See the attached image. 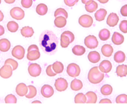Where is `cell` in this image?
Wrapping results in <instances>:
<instances>
[{"label": "cell", "mask_w": 127, "mask_h": 109, "mask_svg": "<svg viewBox=\"0 0 127 109\" xmlns=\"http://www.w3.org/2000/svg\"><path fill=\"white\" fill-rule=\"evenodd\" d=\"M88 59L92 63H97L100 60V55L97 51H91L88 54Z\"/></svg>", "instance_id": "ffe728a7"}, {"label": "cell", "mask_w": 127, "mask_h": 109, "mask_svg": "<svg viewBox=\"0 0 127 109\" xmlns=\"http://www.w3.org/2000/svg\"><path fill=\"white\" fill-rule=\"evenodd\" d=\"M66 23H67V20L63 16H57L54 19V25L59 28L64 27L66 25Z\"/></svg>", "instance_id": "603a6c76"}, {"label": "cell", "mask_w": 127, "mask_h": 109, "mask_svg": "<svg viewBox=\"0 0 127 109\" xmlns=\"http://www.w3.org/2000/svg\"><path fill=\"white\" fill-rule=\"evenodd\" d=\"M54 86H55V88L57 91L63 92L68 88V82L65 79L60 77V78L56 80V81L54 82Z\"/></svg>", "instance_id": "5b68a950"}, {"label": "cell", "mask_w": 127, "mask_h": 109, "mask_svg": "<svg viewBox=\"0 0 127 109\" xmlns=\"http://www.w3.org/2000/svg\"><path fill=\"white\" fill-rule=\"evenodd\" d=\"M10 14L13 19H16V20H22L25 17L24 10L19 7H13L10 11Z\"/></svg>", "instance_id": "52a82bcc"}, {"label": "cell", "mask_w": 127, "mask_h": 109, "mask_svg": "<svg viewBox=\"0 0 127 109\" xmlns=\"http://www.w3.org/2000/svg\"><path fill=\"white\" fill-rule=\"evenodd\" d=\"M46 74L48 76V77H54L57 75V74L53 71V68H52V65H49L47 68H46Z\"/></svg>", "instance_id": "b9f144b4"}, {"label": "cell", "mask_w": 127, "mask_h": 109, "mask_svg": "<svg viewBox=\"0 0 127 109\" xmlns=\"http://www.w3.org/2000/svg\"><path fill=\"white\" fill-rule=\"evenodd\" d=\"M21 4H22L23 7L29 8V7H31V5L33 4V0H22Z\"/></svg>", "instance_id": "7bdbcfd3"}, {"label": "cell", "mask_w": 127, "mask_h": 109, "mask_svg": "<svg viewBox=\"0 0 127 109\" xmlns=\"http://www.w3.org/2000/svg\"><path fill=\"white\" fill-rule=\"evenodd\" d=\"M40 57L39 51H29L27 54V59L29 61H35Z\"/></svg>", "instance_id": "83f0119b"}, {"label": "cell", "mask_w": 127, "mask_h": 109, "mask_svg": "<svg viewBox=\"0 0 127 109\" xmlns=\"http://www.w3.org/2000/svg\"><path fill=\"white\" fill-rule=\"evenodd\" d=\"M62 33L64 34V35H66V36L70 39L71 43L74 41V38H75V37H74V33H73L72 32H71V31H69V30H65V31L63 32Z\"/></svg>", "instance_id": "ee69618b"}, {"label": "cell", "mask_w": 127, "mask_h": 109, "mask_svg": "<svg viewBox=\"0 0 127 109\" xmlns=\"http://www.w3.org/2000/svg\"><path fill=\"white\" fill-rule=\"evenodd\" d=\"M52 68H53V71L57 74H58L63 73V71L64 70V65L61 62L57 61L54 64H52Z\"/></svg>", "instance_id": "4316f807"}, {"label": "cell", "mask_w": 127, "mask_h": 109, "mask_svg": "<svg viewBox=\"0 0 127 109\" xmlns=\"http://www.w3.org/2000/svg\"><path fill=\"white\" fill-rule=\"evenodd\" d=\"M112 91H113V88L110 85H104L100 88V93L104 96H109L112 94Z\"/></svg>", "instance_id": "1f68e13d"}, {"label": "cell", "mask_w": 127, "mask_h": 109, "mask_svg": "<svg viewBox=\"0 0 127 109\" xmlns=\"http://www.w3.org/2000/svg\"><path fill=\"white\" fill-rule=\"evenodd\" d=\"M106 14H107L106 10H105L103 8H101V9L98 10L97 11H96V13L95 14V19H96L97 21L101 22V21L104 20Z\"/></svg>", "instance_id": "d4e9b609"}, {"label": "cell", "mask_w": 127, "mask_h": 109, "mask_svg": "<svg viewBox=\"0 0 127 109\" xmlns=\"http://www.w3.org/2000/svg\"><path fill=\"white\" fill-rule=\"evenodd\" d=\"M119 22V17L115 13H111L106 20V23L110 27H115Z\"/></svg>", "instance_id": "5bb4252c"}, {"label": "cell", "mask_w": 127, "mask_h": 109, "mask_svg": "<svg viewBox=\"0 0 127 109\" xmlns=\"http://www.w3.org/2000/svg\"><path fill=\"white\" fill-rule=\"evenodd\" d=\"M28 92V87L23 82L19 83L16 87V93L19 97H25Z\"/></svg>", "instance_id": "4fadbf2b"}, {"label": "cell", "mask_w": 127, "mask_h": 109, "mask_svg": "<svg viewBox=\"0 0 127 109\" xmlns=\"http://www.w3.org/2000/svg\"><path fill=\"white\" fill-rule=\"evenodd\" d=\"M119 28L121 30V32L127 33V20H123L119 25Z\"/></svg>", "instance_id": "60d3db41"}, {"label": "cell", "mask_w": 127, "mask_h": 109, "mask_svg": "<svg viewBox=\"0 0 127 109\" xmlns=\"http://www.w3.org/2000/svg\"><path fill=\"white\" fill-rule=\"evenodd\" d=\"M109 37H110V31L108 29L103 28L99 32V38L100 39V40L106 41L109 39Z\"/></svg>", "instance_id": "4dcf8cb0"}, {"label": "cell", "mask_w": 127, "mask_h": 109, "mask_svg": "<svg viewBox=\"0 0 127 109\" xmlns=\"http://www.w3.org/2000/svg\"><path fill=\"white\" fill-rule=\"evenodd\" d=\"M28 74H30V76L33 77H36L41 74L42 68L40 65L37 63H30L28 65Z\"/></svg>", "instance_id": "277c9868"}, {"label": "cell", "mask_w": 127, "mask_h": 109, "mask_svg": "<svg viewBox=\"0 0 127 109\" xmlns=\"http://www.w3.org/2000/svg\"><path fill=\"white\" fill-rule=\"evenodd\" d=\"M97 7H98L97 3L96 1H95L94 0L89 1L85 4V8H86V11H88L89 13H93V12H95L97 9Z\"/></svg>", "instance_id": "ac0fdd59"}, {"label": "cell", "mask_w": 127, "mask_h": 109, "mask_svg": "<svg viewBox=\"0 0 127 109\" xmlns=\"http://www.w3.org/2000/svg\"><path fill=\"white\" fill-rule=\"evenodd\" d=\"M104 74L102 73L99 68L95 66L90 69L88 74V80L92 84H99L104 79Z\"/></svg>", "instance_id": "7a4b0ae2"}, {"label": "cell", "mask_w": 127, "mask_h": 109, "mask_svg": "<svg viewBox=\"0 0 127 109\" xmlns=\"http://www.w3.org/2000/svg\"><path fill=\"white\" fill-rule=\"evenodd\" d=\"M81 1H82V3H83V4H86L89 1H91V0H81Z\"/></svg>", "instance_id": "11a10c76"}, {"label": "cell", "mask_w": 127, "mask_h": 109, "mask_svg": "<svg viewBox=\"0 0 127 109\" xmlns=\"http://www.w3.org/2000/svg\"><path fill=\"white\" fill-rule=\"evenodd\" d=\"M17 102V99L13 94H8L4 98V103L7 104H15Z\"/></svg>", "instance_id": "74e56055"}, {"label": "cell", "mask_w": 127, "mask_h": 109, "mask_svg": "<svg viewBox=\"0 0 127 109\" xmlns=\"http://www.w3.org/2000/svg\"><path fill=\"white\" fill-rule=\"evenodd\" d=\"M116 103L118 104H127V94H120L115 99Z\"/></svg>", "instance_id": "ab89813d"}, {"label": "cell", "mask_w": 127, "mask_h": 109, "mask_svg": "<svg viewBox=\"0 0 127 109\" xmlns=\"http://www.w3.org/2000/svg\"><path fill=\"white\" fill-rule=\"evenodd\" d=\"M7 30L11 32V33H15L19 29V25L14 22V21H10L7 24Z\"/></svg>", "instance_id": "d590c367"}, {"label": "cell", "mask_w": 127, "mask_h": 109, "mask_svg": "<svg viewBox=\"0 0 127 109\" xmlns=\"http://www.w3.org/2000/svg\"><path fill=\"white\" fill-rule=\"evenodd\" d=\"M40 93H41V94H42V96L43 97L50 98L54 95V88H52L51 85H44L41 88Z\"/></svg>", "instance_id": "8fae6325"}, {"label": "cell", "mask_w": 127, "mask_h": 109, "mask_svg": "<svg viewBox=\"0 0 127 109\" xmlns=\"http://www.w3.org/2000/svg\"><path fill=\"white\" fill-rule=\"evenodd\" d=\"M72 53L76 56H82L86 53V48L82 45H75L72 48Z\"/></svg>", "instance_id": "f1b7e54d"}, {"label": "cell", "mask_w": 127, "mask_h": 109, "mask_svg": "<svg viewBox=\"0 0 127 109\" xmlns=\"http://www.w3.org/2000/svg\"><path fill=\"white\" fill-rule=\"evenodd\" d=\"M25 48L21 45L15 46L11 51L12 56L16 58L17 59H22L25 56Z\"/></svg>", "instance_id": "9c48e42d"}, {"label": "cell", "mask_w": 127, "mask_h": 109, "mask_svg": "<svg viewBox=\"0 0 127 109\" xmlns=\"http://www.w3.org/2000/svg\"><path fill=\"white\" fill-rule=\"evenodd\" d=\"M99 2H100L101 4H106V2L109 1V0H97Z\"/></svg>", "instance_id": "f5cc1de1"}, {"label": "cell", "mask_w": 127, "mask_h": 109, "mask_svg": "<svg viewBox=\"0 0 127 109\" xmlns=\"http://www.w3.org/2000/svg\"><path fill=\"white\" fill-rule=\"evenodd\" d=\"M101 52L102 54L106 57H110L113 54V48L111 45L105 44L101 48Z\"/></svg>", "instance_id": "2e32d148"}, {"label": "cell", "mask_w": 127, "mask_h": 109, "mask_svg": "<svg viewBox=\"0 0 127 109\" xmlns=\"http://www.w3.org/2000/svg\"><path fill=\"white\" fill-rule=\"evenodd\" d=\"M4 65H10L12 67L13 71L16 70L17 68H18V65H18V62H17L16 60H14V59H10V58L7 59L4 61Z\"/></svg>", "instance_id": "f35d334b"}, {"label": "cell", "mask_w": 127, "mask_h": 109, "mask_svg": "<svg viewBox=\"0 0 127 109\" xmlns=\"http://www.w3.org/2000/svg\"><path fill=\"white\" fill-rule=\"evenodd\" d=\"M31 103H32V104H36V103H38V104H41L42 103H41V101H39V100H34V101H33Z\"/></svg>", "instance_id": "db71d44e"}, {"label": "cell", "mask_w": 127, "mask_h": 109, "mask_svg": "<svg viewBox=\"0 0 127 109\" xmlns=\"http://www.w3.org/2000/svg\"><path fill=\"white\" fill-rule=\"evenodd\" d=\"M79 24L83 27H90L93 24V19L89 15H82L79 18Z\"/></svg>", "instance_id": "ba28073f"}, {"label": "cell", "mask_w": 127, "mask_h": 109, "mask_svg": "<svg viewBox=\"0 0 127 109\" xmlns=\"http://www.w3.org/2000/svg\"><path fill=\"white\" fill-rule=\"evenodd\" d=\"M36 13L40 15V16H44L48 12V7L46 4H39L37 6H36Z\"/></svg>", "instance_id": "f546056e"}, {"label": "cell", "mask_w": 127, "mask_h": 109, "mask_svg": "<svg viewBox=\"0 0 127 109\" xmlns=\"http://www.w3.org/2000/svg\"><path fill=\"white\" fill-rule=\"evenodd\" d=\"M98 68H99V70L102 73L108 74V73H109L111 71V70L112 68V65L110 61H109V60H103V61H102L100 63Z\"/></svg>", "instance_id": "7c38bea8"}, {"label": "cell", "mask_w": 127, "mask_h": 109, "mask_svg": "<svg viewBox=\"0 0 127 109\" xmlns=\"http://www.w3.org/2000/svg\"><path fill=\"white\" fill-rule=\"evenodd\" d=\"M116 74L119 77H124L127 76V65H120L116 68Z\"/></svg>", "instance_id": "44dd1931"}, {"label": "cell", "mask_w": 127, "mask_h": 109, "mask_svg": "<svg viewBox=\"0 0 127 109\" xmlns=\"http://www.w3.org/2000/svg\"><path fill=\"white\" fill-rule=\"evenodd\" d=\"M39 42L41 49L46 54L52 55L57 51L59 40L57 35L51 30H44L39 36Z\"/></svg>", "instance_id": "6da1fadb"}, {"label": "cell", "mask_w": 127, "mask_h": 109, "mask_svg": "<svg viewBox=\"0 0 127 109\" xmlns=\"http://www.w3.org/2000/svg\"><path fill=\"white\" fill-rule=\"evenodd\" d=\"M39 51V48L37 45H31L28 47V52L29 51Z\"/></svg>", "instance_id": "7dc6e473"}, {"label": "cell", "mask_w": 127, "mask_h": 109, "mask_svg": "<svg viewBox=\"0 0 127 109\" xmlns=\"http://www.w3.org/2000/svg\"><path fill=\"white\" fill-rule=\"evenodd\" d=\"M16 0H4V1L7 4H12L13 2H15Z\"/></svg>", "instance_id": "f907efd6"}, {"label": "cell", "mask_w": 127, "mask_h": 109, "mask_svg": "<svg viewBox=\"0 0 127 109\" xmlns=\"http://www.w3.org/2000/svg\"><path fill=\"white\" fill-rule=\"evenodd\" d=\"M100 103V104H103V103H108V104H111V103H112V101H111L109 99L105 98V99H103V100H101L100 101V103Z\"/></svg>", "instance_id": "c3c4849f"}, {"label": "cell", "mask_w": 127, "mask_h": 109, "mask_svg": "<svg viewBox=\"0 0 127 109\" xmlns=\"http://www.w3.org/2000/svg\"><path fill=\"white\" fill-rule=\"evenodd\" d=\"M84 43H85V45L90 49L96 48L99 44L97 39L96 38V36H95L93 35H89V36H86L85 38Z\"/></svg>", "instance_id": "8992f818"}, {"label": "cell", "mask_w": 127, "mask_h": 109, "mask_svg": "<svg viewBox=\"0 0 127 109\" xmlns=\"http://www.w3.org/2000/svg\"><path fill=\"white\" fill-rule=\"evenodd\" d=\"M13 74V68L10 65H4L0 68V77L3 79H8Z\"/></svg>", "instance_id": "30bf717a"}, {"label": "cell", "mask_w": 127, "mask_h": 109, "mask_svg": "<svg viewBox=\"0 0 127 109\" xmlns=\"http://www.w3.org/2000/svg\"><path fill=\"white\" fill-rule=\"evenodd\" d=\"M125 59H126V55L121 51H117L114 55V60L117 63H122L125 61Z\"/></svg>", "instance_id": "484cf974"}, {"label": "cell", "mask_w": 127, "mask_h": 109, "mask_svg": "<svg viewBox=\"0 0 127 109\" xmlns=\"http://www.w3.org/2000/svg\"><path fill=\"white\" fill-rule=\"evenodd\" d=\"M83 82L81 80H78V79H74L71 81V85H70V87H71V89L74 91H78L82 89L83 88Z\"/></svg>", "instance_id": "e0dca14e"}, {"label": "cell", "mask_w": 127, "mask_h": 109, "mask_svg": "<svg viewBox=\"0 0 127 109\" xmlns=\"http://www.w3.org/2000/svg\"><path fill=\"white\" fill-rule=\"evenodd\" d=\"M3 19H4V14H3V13L0 10V22H1V21L3 20Z\"/></svg>", "instance_id": "816d5d0a"}, {"label": "cell", "mask_w": 127, "mask_h": 109, "mask_svg": "<svg viewBox=\"0 0 127 109\" xmlns=\"http://www.w3.org/2000/svg\"><path fill=\"white\" fill-rule=\"evenodd\" d=\"M70 43H71L70 39L66 35H64L62 33L61 36H60V45H61V47L63 48H65L69 45Z\"/></svg>", "instance_id": "e575fe53"}, {"label": "cell", "mask_w": 127, "mask_h": 109, "mask_svg": "<svg viewBox=\"0 0 127 109\" xmlns=\"http://www.w3.org/2000/svg\"><path fill=\"white\" fill-rule=\"evenodd\" d=\"M112 42L116 45H120L121 44L124 43V36L118 33V32H115L112 35Z\"/></svg>", "instance_id": "9a60e30c"}, {"label": "cell", "mask_w": 127, "mask_h": 109, "mask_svg": "<svg viewBox=\"0 0 127 109\" xmlns=\"http://www.w3.org/2000/svg\"><path fill=\"white\" fill-rule=\"evenodd\" d=\"M1 0H0V4H1Z\"/></svg>", "instance_id": "9f6ffc18"}, {"label": "cell", "mask_w": 127, "mask_h": 109, "mask_svg": "<svg viewBox=\"0 0 127 109\" xmlns=\"http://www.w3.org/2000/svg\"><path fill=\"white\" fill-rule=\"evenodd\" d=\"M10 48V42L7 39H0V51L1 52H7Z\"/></svg>", "instance_id": "7402d4cb"}, {"label": "cell", "mask_w": 127, "mask_h": 109, "mask_svg": "<svg viewBox=\"0 0 127 109\" xmlns=\"http://www.w3.org/2000/svg\"><path fill=\"white\" fill-rule=\"evenodd\" d=\"M66 71L69 77L76 78L80 74V68L76 63H71L67 66Z\"/></svg>", "instance_id": "3957f363"}, {"label": "cell", "mask_w": 127, "mask_h": 109, "mask_svg": "<svg viewBox=\"0 0 127 109\" xmlns=\"http://www.w3.org/2000/svg\"><path fill=\"white\" fill-rule=\"evenodd\" d=\"M87 101L86 103H96L97 101V96L94 91H88L86 94Z\"/></svg>", "instance_id": "cb8c5ba5"}, {"label": "cell", "mask_w": 127, "mask_h": 109, "mask_svg": "<svg viewBox=\"0 0 127 109\" xmlns=\"http://www.w3.org/2000/svg\"><path fill=\"white\" fill-rule=\"evenodd\" d=\"M20 32H21L22 36H24V37H26V38L31 37L33 35V33H34L33 29L31 27H29V26H25V27H23L21 29V31Z\"/></svg>", "instance_id": "d6986e66"}, {"label": "cell", "mask_w": 127, "mask_h": 109, "mask_svg": "<svg viewBox=\"0 0 127 109\" xmlns=\"http://www.w3.org/2000/svg\"><path fill=\"white\" fill-rule=\"evenodd\" d=\"M121 13L123 16H127V4L124 5L121 9Z\"/></svg>", "instance_id": "bcb514c9"}, {"label": "cell", "mask_w": 127, "mask_h": 109, "mask_svg": "<svg viewBox=\"0 0 127 109\" xmlns=\"http://www.w3.org/2000/svg\"><path fill=\"white\" fill-rule=\"evenodd\" d=\"M28 92L27 95L25 96V97L28 99H32V98L35 97L37 94L36 88L33 85H28Z\"/></svg>", "instance_id": "836d02e7"}, {"label": "cell", "mask_w": 127, "mask_h": 109, "mask_svg": "<svg viewBox=\"0 0 127 109\" xmlns=\"http://www.w3.org/2000/svg\"><path fill=\"white\" fill-rule=\"evenodd\" d=\"M86 101H87L86 96L83 93H78L74 97V103L77 104L86 103Z\"/></svg>", "instance_id": "d6a6232c"}, {"label": "cell", "mask_w": 127, "mask_h": 109, "mask_svg": "<svg viewBox=\"0 0 127 109\" xmlns=\"http://www.w3.org/2000/svg\"><path fill=\"white\" fill-rule=\"evenodd\" d=\"M57 16H63L65 19H67L68 18V13L63 8H57L54 12V17L56 18Z\"/></svg>", "instance_id": "8d00e7d4"}, {"label": "cell", "mask_w": 127, "mask_h": 109, "mask_svg": "<svg viewBox=\"0 0 127 109\" xmlns=\"http://www.w3.org/2000/svg\"><path fill=\"white\" fill-rule=\"evenodd\" d=\"M4 33V28L3 27V26L0 25V36H2Z\"/></svg>", "instance_id": "681fc988"}, {"label": "cell", "mask_w": 127, "mask_h": 109, "mask_svg": "<svg viewBox=\"0 0 127 109\" xmlns=\"http://www.w3.org/2000/svg\"><path fill=\"white\" fill-rule=\"evenodd\" d=\"M79 0H64V3L68 6V7H72L74 5H75Z\"/></svg>", "instance_id": "f6af8a7d"}]
</instances>
